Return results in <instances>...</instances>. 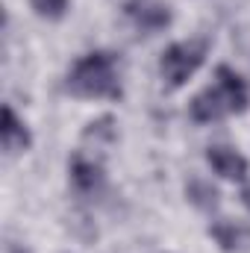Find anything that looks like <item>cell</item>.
<instances>
[{
	"instance_id": "cell-1",
	"label": "cell",
	"mask_w": 250,
	"mask_h": 253,
	"mask_svg": "<svg viewBox=\"0 0 250 253\" xmlns=\"http://www.w3.org/2000/svg\"><path fill=\"white\" fill-rule=\"evenodd\" d=\"M65 88L74 97H88V100L109 97V100H118L121 97V83H118V71H115V56L106 53V50L85 53L68 71Z\"/></svg>"
},
{
	"instance_id": "cell-2",
	"label": "cell",
	"mask_w": 250,
	"mask_h": 253,
	"mask_svg": "<svg viewBox=\"0 0 250 253\" xmlns=\"http://www.w3.org/2000/svg\"><path fill=\"white\" fill-rule=\"evenodd\" d=\"M206 53H209V42L206 39L174 42L171 47H165V53L159 56V74H162L165 85L168 88H183L197 74V68L206 62Z\"/></svg>"
},
{
	"instance_id": "cell-3",
	"label": "cell",
	"mask_w": 250,
	"mask_h": 253,
	"mask_svg": "<svg viewBox=\"0 0 250 253\" xmlns=\"http://www.w3.org/2000/svg\"><path fill=\"white\" fill-rule=\"evenodd\" d=\"M126 15L135 21L138 30H147V33H159L171 24V6L165 0H129Z\"/></svg>"
},
{
	"instance_id": "cell-4",
	"label": "cell",
	"mask_w": 250,
	"mask_h": 253,
	"mask_svg": "<svg viewBox=\"0 0 250 253\" xmlns=\"http://www.w3.org/2000/svg\"><path fill=\"white\" fill-rule=\"evenodd\" d=\"M215 80H218L215 85L221 88V94H224V100H227V106H230V115H242V112H248L250 91H248V83L242 80V74H236L230 65H218Z\"/></svg>"
},
{
	"instance_id": "cell-5",
	"label": "cell",
	"mask_w": 250,
	"mask_h": 253,
	"mask_svg": "<svg viewBox=\"0 0 250 253\" xmlns=\"http://www.w3.org/2000/svg\"><path fill=\"white\" fill-rule=\"evenodd\" d=\"M206 162L212 165V171L218 174V177H224V180H233V183H239V180H245L250 171L248 159L239 153V150H233V147H224V144H212L209 150H206Z\"/></svg>"
},
{
	"instance_id": "cell-6",
	"label": "cell",
	"mask_w": 250,
	"mask_h": 253,
	"mask_svg": "<svg viewBox=\"0 0 250 253\" xmlns=\"http://www.w3.org/2000/svg\"><path fill=\"white\" fill-rule=\"evenodd\" d=\"M188 115H191V121H197V124H212V121H221L224 115H230V106H227L221 88H218V85H209V88H203V91L188 103Z\"/></svg>"
},
{
	"instance_id": "cell-7",
	"label": "cell",
	"mask_w": 250,
	"mask_h": 253,
	"mask_svg": "<svg viewBox=\"0 0 250 253\" xmlns=\"http://www.w3.org/2000/svg\"><path fill=\"white\" fill-rule=\"evenodd\" d=\"M0 141H3V150L9 153V156H18V153H24V150H30V144H33V135H30V129L27 124L15 115V109L6 103L3 106V121H0Z\"/></svg>"
},
{
	"instance_id": "cell-8",
	"label": "cell",
	"mask_w": 250,
	"mask_h": 253,
	"mask_svg": "<svg viewBox=\"0 0 250 253\" xmlns=\"http://www.w3.org/2000/svg\"><path fill=\"white\" fill-rule=\"evenodd\" d=\"M71 183H74V189L80 194H94V191L103 189L106 174H103L100 162L85 159V156H74L71 159Z\"/></svg>"
},
{
	"instance_id": "cell-9",
	"label": "cell",
	"mask_w": 250,
	"mask_h": 253,
	"mask_svg": "<svg viewBox=\"0 0 250 253\" xmlns=\"http://www.w3.org/2000/svg\"><path fill=\"white\" fill-rule=\"evenodd\" d=\"M209 236L218 242V248L224 253H236L245 248V242H248V230L245 227H239L236 221H215L212 227H209Z\"/></svg>"
},
{
	"instance_id": "cell-10",
	"label": "cell",
	"mask_w": 250,
	"mask_h": 253,
	"mask_svg": "<svg viewBox=\"0 0 250 253\" xmlns=\"http://www.w3.org/2000/svg\"><path fill=\"white\" fill-rule=\"evenodd\" d=\"M186 197L191 206H197L200 212H215L218 206H221V194L218 189L212 186V183H206V180H188L186 183Z\"/></svg>"
},
{
	"instance_id": "cell-11",
	"label": "cell",
	"mask_w": 250,
	"mask_h": 253,
	"mask_svg": "<svg viewBox=\"0 0 250 253\" xmlns=\"http://www.w3.org/2000/svg\"><path fill=\"white\" fill-rule=\"evenodd\" d=\"M33 12L39 18H47V21H62L71 9V0H30Z\"/></svg>"
},
{
	"instance_id": "cell-12",
	"label": "cell",
	"mask_w": 250,
	"mask_h": 253,
	"mask_svg": "<svg viewBox=\"0 0 250 253\" xmlns=\"http://www.w3.org/2000/svg\"><path fill=\"white\" fill-rule=\"evenodd\" d=\"M242 203H245V209H250V183L242 189Z\"/></svg>"
},
{
	"instance_id": "cell-13",
	"label": "cell",
	"mask_w": 250,
	"mask_h": 253,
	"mask_svg": "<svg viewBox=\"0 0 250 253\" xmlns=\"http://www.w3.org/2000/svg\"><path fill=\"white\" fill-rule=\"evenodd\" d=\"M9 253H27V251H21V248H12V251H9Z\"/></svg>"
}]
</instances>
